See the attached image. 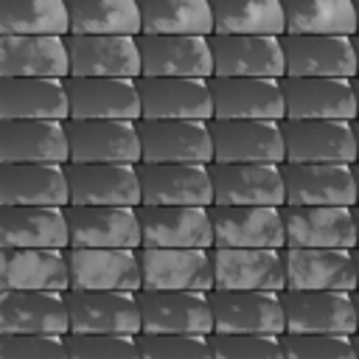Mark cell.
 <instances>
[{
  "mask_svg": "<svg viewBox=\"0 0 359 359\" xmlns=\"http://www.w3.org/2000/svg\"><path fill=\"white\" fill-rule=\"evenodd\" d=\"M213 34H286L283 0H210Z\"/></svg>",
  "mask_w": 359,
  "mask_h": 359,
  "instance_id": "cell-36",
  "label": "cell"
},
{
  "mask_svg": "<svg viewBox=\"0 0 359 359\" xmlns=\"http://www.w3.org/2000/svg\"><path fill=\"white\" fill-rule=\"evenodd\" d=\"M353 171H356V194H359V160L353 163ZM356 205H359V202H356Z\"/></svg>",
  "mask_w": 359,
  "mask_h": 359,
  "instance_id": "cell-49",
  "label": "cell"
},
{
  "mask_svg": "<svg viewBox=\"0 0 359 359\" xmlns=\"http://www.w3.org/2000/svg\"><path fill=\"white\" fill-rule=\"evenodd\" d=\"M3 205H70L67 163H3Z\"/></svg>",
  "mask_w": 359,
  "mask_h": 359,
  "instance_id": "cell-34",
  "label": "cell"
},
{
  "mask_svg": "<svg viewBox=\"0 0 359 359\" xmlns=\"http://www.w3.org/2000/svg\"><path fill=\"white\" fill-rule=\"evenodd\" d=\"M353 342H356V359H359V331L353 334Z\"/></svg>",
  "mask_w": 359,
  "mask_h": 359,
  "instance_id": "cell-51",
  "label": "cell"
},
{
  "mask_svg": "<svg viewBox=\"0 0 359 359\" xmlns=\"http://www.w3.org/2000/svg\"><path fill=\"white\" fill-rule=\"evenodd\" d=\"M213 331L219 334H286L280 292L210 289Z\"/></svg>",
  "mask_w": 359,
  "mask_h": 359,
  "instance_id": "cell-4",
  "label": "cell"
},
{
  "mask_svg": "<svg viewBox=\"0 0 359 359\" xmlns=\"http://www.w3.org/2000/svg\"><path fill=\"white\" fill-rule=\"evenodd\" d=\"M0 34H70L67 0H0Z\"/></svg>",
  "mask_w": 359,
  "mask_h": 359,
  "instance_id": "cell-40",
  "label": "cell"
},
{
  "mask_svg": "<svg viewBox=\"0 0 359 359\" xmlns=\"http://www.w3.org/2000/svg\"><path fill=\"white\" fill-rule=\"evenodd\" d=\"M3 163H70V135L62 118H0Z\"/></svg>",
  "mask_w": 359,
  "mask_h": 359,
  "instance_id": "cell-10",
  "label": "cell"
},
{
  "mask_svg": "<svg viewBox=\"0 0 359 359\" xmlns=\"http://www.w3.org/2000/svg\"><path fill=\"white\" fill-rule=\"evenodd\" d=\"M3 247H70L67 205H3Z\"/></svg>",
  "mask_w": 359,
  "mask_h": 359,
  "instance_id": "cell-35",
  "label": "cell"
},
{
  "mask_svg": "<svg viewBox=\"0 0 359 359\" xmlns=\"http://www.w3.org/2000/svg\"><path fill=\"white\" fill-rule=\"evenodd\" d=\"M353 303H356V331H359V289L353 292Z\"/></svg>",
  "mask_w": 359,
  "mask_h": 359,
  "instance_id": "cell-48",
  "label": "cell"
},
{
  "mask_svg": "<svg viewBox=\"0 0 359 359\" xmlns=\"http://www.w3.org/2000/svg\"><path fill=\"white\" fill-rule=\"evenodd\" d=\"M216 163H283V121L275 118H210Z\"/></svg>",
  "mask_w": 359,
  "mask_h": 359,
  "instance_id": "cell-1",
  "label": "cell"
},
{
  "mask_svg": "<svg viewBox=\"0 0 359 359\" xmlns=\"http://www.w3.org/2000/svg\"><path fill=\"white\" fill-rule=\"evenodd\" d=\"M286 34H356L353 0H283Z\"/></svg>",
  "mask_w": 359,
  "mask_h": 359,
  "instance_id": "cell-39",
  "label": "cell"
},
{
  "mask_svg": "<svg viewBox=\"0 0 359 359\" xmlns=\"http://www.w3.org/2000/svg\"><path fill=\"white\" fill-rule=\"evenodd\" d=\"M286 205H356L353 163H283Z\"/></svg>",
  "mask_w": 359,
  "mask_h": 359,
  "instance_id": "cell-24",
  "label": "cell"
},
{
  "mask_svg": "<svg viewBox=\"0 0 359 359\" xmlns=\"http://www.w3.org/2000/svg\"><path fill=\"white\" fill-rule=\"evenodd\" d=\"M146 163H213V135L205 118H140Z\"/></svg>",
  "mask_w": 359,
  "mask_h": 359,
  "instance_id": "cell-2",
  "label": "cell"
},
{
  "mask_svg": "<svg viewBox=\"0 0 359 359\" xmlns=\"http://www.w3.org/2000/svg\"><path fill=\"white\" fill-rule=\"evenodd\" d=\"M140 205H213L210 163H137Z\"/></svg>",
  "mask_w": 359,
  "mask_h": 359,
  "instance_id": "cell-14",
  "label": "cell"
},
{
  "mask_svg": "<svg viewBox=\"0 0 359 359\" xmlns=\"http://www.w3.org/2000/svg\"><path fill=\"white\" fill-rule=\"evenodd\" d=\"M353 90H356V118H359V76H353Z\"/></svg>",
  "mask_w": 359,
  "mask_h": 359,
  "instance_id": "cell-46",
  "label": "cell"
},
{
  "mask_svg": "<svg viewBox=\"0 0 359 359\" xmlns=\"http://www.w3.org/2000/svg\"><path fill=\"white\" fill-rule=\"evenodd\" d=\"M216 247H286L283 205H210Z\"/></svg>",
  "mask_w": 359,
  "mask_h": 359,
  "instance_id": "cell-12",
  "label": "cell"
},
{
  "mask_svg": "<svg viewBox=\"0 0 359 359\" xmlns=\"http://www.w3.org/2000/svg\"><path fill=\"white\" fill-rule=\"evenodd\" d=\"M140 118H213L210 79L202 76H140Z\"/></svg>",
  "mask_w": 359,
  "mask_h": 359,
  "instance_id": "cell-28",
  "label": "cell"
},
{
  "mask_svg": "<svg viewBox=\"0 0 359 359\" xmlns=\"http://www.w3.org/2000/svg\"><path fill=\"white\" fill-rule=\"evenodd\" d=\"M73 34H143L137 0H67Z\"/></svg>",
  "mask_w": 359,
  "mask_h": 359,
  "instance_id": "cell-37",
  "label": "cell"
},
{
  "mask_svg": "<svg viewBox=\"0 0 359 359\" xmlns=\"http://www.w3.org/2000/svg\"><path fill=\"white\" fill-rule=\"evenodd\" d=\"M0 359H70L67 334H3Z\"/></svg>",
  "mask_w": 359,
  "mask_h": 359,
  "instance_id": "cell-45",
  "label": "cell"
},
{
  "mask_svg": "<svg viewBox=\"0 0 359 359\" xmlns=\"http://www.w3.org/2000/svg\"><path fill=\"white\" fill-rule=\"evenodd\" d=\"M356 236H359V205H356Z\"/></svg>",
  "mask_w": 359,
  "mask_h": 359,
  "instance_id": "cell-53",
  "label": "cell"
},
{
  "mask_svg": "<svg viewBox=\"0 0 359 359\" xmlns=\"http://www.w3.org/2000/svg\"><path fill=\"white\" fill-rule=\"evenodd\" d=\"M146 34H213L210 0H137Z\"/></svg>",
  "mask_w": 359,
  "mask_h": 359,
  "instance_id": "cell-38",
  "label": "cell"
},
{
  "mask_svg": "<svg viewBox=\"0 0 359 359\" xmlns=\"http://www.w3.org/2000/svg\"><path fill=\"white\" fill-rule=\"evenodd\" d=\"M286 359H356L353 334H283Z\"/></svg>",
  "mask_w": 359,
  "mask_h": 359,
  "instance_id": "cell-43",
  "label": "cell"
},
{
  "mask_svg": "<svg viewBox=\"0 0 359 359\" xmlns=\"http://www.w3.org/2000/svg\"><path fill=\"white\" fill-rule=\"evenodd\" d=\"M70 160L76 163H140V132L132 118H67Z\"/></svg>",
  "mask_w": 359,
  "mask_h": 359,
  "instance_id": "cell-6",
  "label": "cell"
},
{
  "mask_svg": "<svg viewBox=\"0 0 359 359\" xmlns=\"http://www.w3.org/2000/svg\"><path fill=\"white\" fill-rule=\"evenodd\" d=\"M286 76H356L351 34H280Z\"/></svg>",
  "mask_w": 359,
  "mask_h": 359,
  "instance_id": "cell-25",
  "label": "cell"
},
{
  "mask_svg": "<svg viewBox=\"0 0 359 359\" xmlns=\"http://www.w3.org/2000/svg\"><path fill=\"white\" fill-rule=\"evenodd\" d=\"M70 359H140L135 334H67Z\"/></svg>",
  "mask_w": 359,
  "mask_h": 359,
  "instance_id": "cell-44",
  "label": "cell"
},
{
  "mask_svg": "<svg viewBox=\"0 0 359 359\" xmlns=\"http://www.w3.org/2000/svg\"><path fill=\"white\" fill-rule=\"evenodd\" d=\"M70 76H143L135 34H67Z\"/></svg>",
  "mask_w": 359,
  "mask_h": 359,
  "instance_id": "cell-18",
  "label": "cell"
},
{
  "mask_svg": "<svg viewBox=\"0 0 359 359\" xmlns=\"http://www.w3.org/2000/svg\"><path fill=\"white\" fill-rule=\"evenodd\" d=\"M213 255V289H286L283 247H210Z\"/></svg>",
  "mask_w": 359,
  "mask_h": 359,
  "instance_id": "cell-9",
  "label": "cell"
},
{
  "mask_svg": "<svg viewBox=\"0 0 359 359\" xmlns=\"http://www.w3.org/2000/svg\"><path fill=\"white\" fill-rule=\"evenodd\" d=\"M283 334H210L213 359H286Z\"/></svg>",
  "mask_w": 359,
  "mask_h": 359,
  "instance_id": "cell-42",
  "label": "cell"
},
{
  "mask_svg": "<svg viewBox=\"0 0 359 359\" xmlns=\"http://www.w3.org/2000/svg\"><path fill=\"white\" fill-rule=\"evenodd\" d=\"M353 45H356V76H359V34H353Z\"/></svg>",
  "mask_w": 359,
  "mask_h": 359,
  "instance_id": "cell-47",
  "label": "cell"
},
{
  "mask_svg": "<svg viewBox=\"0 0 359 359\" xmlns=\"http://www.w3.org/2000/svg\"><path fill=\"white\" fill-rule=\"evenodd\" d=\"M286 289L356 292V247H283Z\"/></svg>",
  "mask_w": 359,
  "mask_h": 359,
  "instance_id": "cell-17",
  "label": "cell"
},
{
  "mask_svg": "<svg viewBox=\"0 0 359 359\" xmlns=\"http://www.w3.org/2000/svg\"><path fill=\"white\" fill-rule=\"evenodd\" d=\"M213 118H286L280 79L275 76H210Z\"/></svg>",
  "mask_w": 359,
  "mask_h": 359,
  "instance_id": "cell-22",
  "label": "cell"
},
{
  "mask_svg": "<svg viewBox=\"0 0 359 359\" xmlns=\"http://www.w3.org/2000/svg\"><path fill=\"white\" fill-rule=\"evenodd\" d=\"M356 3V34H359V0H353Z\"/></svg>",
  "mask_w": 359,
  "mask_h": 359,
  "instance_id": "cell-52",
  "label": "cell"
},
{
  "mask_svg": "<svg viewBox=\"0 0 359 359\" xmlns=\"http://www.w3.org/2000/svg\"><path fill=\"white\" fill-rule=\"evenodd\" d=\"M286 247H359L356 205H283Z\"/></svg>",
  "mask_w": 359,
  "mask_h": 359,
  "instance_id": "cell-20",
  "label": "cell"
},
{
  "mask_svg": "<svg viewBox=\"0 0 359 359\" xmlns=\"http://www.w3.org/2000/svg\"><path fill=\"white\" fill-rule=\"evenodd\" d=\"M0 76H70L65 34H3Z\"/></svg>",
  "mask_w": 359,
  "mask_h": 359,
  "instance_id": "cell-31",
  "label": "cell"
},
{
  "mask_svg": "<svg viewBox=\"0 0 359 359\" xmlns=\"http://www.w3.org/2000/svg\"><path fill=\"white\" fill-rule=\"evenodd\" d=\"M70 331L81 334H140L143 317L137 292L126 289H70Z\"/></svg>",
  "mask_w": 359,
  "mask_h": 359,
  "instance_id": "cell-8",
  "label": "cell"
},
{
  "mask_svg": "<svg viewBox=\"0 0 359 359\" xmlns=\"http://www.w3.org/2000/svg\"><path fill=\"white\" fill-rule=\"evenodd\" d=\"M140 359H213L210 334H137Z\"/></svg>",
  "mask_w": 359,
  "mask_h": 359,
  "instance_id": "cell-41",
  "label": "cell"
},
{
  "mask_svg": "<svg viewBox=\"0 0 359 359\" xmlns=\"http://www.w3.org/2000/svg\"><path fill=\"white\" fill-rule=\"evenodd\" d=\"M140 247H213L208 205H137Z\"/></svg>",
  "mask_w": 359,
  "mask_h": 359,
  "instance_id": "cell-27",
  "label": "cell"
},
{
  "mask_svg": "<svg viewBox=\"0 0 359 359\" xmlns=\"http://www.w3.org/2000/svg\"><path fill=\"white\" fill-rule=\"evenodd\" d=\"M213 76H286L280 34H210Z\"/></svg>",
  "mask_w": 359,
  "mask_h": 359,
  "instance_id": "cell-19",
  "label": "cell"
},
{
  "mask_svg": "<svg viewBox=\"0 0 359 359\" xmlns=\"http://www.w3.org/2000/svg\"><path fill=\"white\" fill-rule=\"evenodd\" d=\"M289 334H356L353 292L345 289H283Z\"/></svg>",
  "mask_w": 359,
  "mask_h": 359,
  "instance_id": "cell-5",
  "label": "cell"
},
{
  "mask_svg": "<svg viewBox=\"0 0 359 359\" xmlns=\"http://www.w3.org/2000/svg\"><path fill=\"white\" fill-rule=\"evenodd\" d=\"M70 247H3L0 289L70 292Z\"/></svg>",
  "mask_w": 359,
  "mask_h": 359,
  "instance_id": "cell-32",
  "label": "cell"
},
{
  "mask_svg": "<svg viewBox=\"0 0 359 359\" xmlns=\"http://www.w3.org/2000/svg\"><path fill=\"white\" fill-rule=\"evenodd\" d=\"M353 129H356V151H359V118L353 121Z\"/></svg>",
  "mask_w": 359,
  "mask_h": 359,
  "instance_id": "cell-50",
  "label": "cell"
},
{
  "mask_svg": "<svg viewBox=\"0 0 359 359\" xmlns=\"http://www.w3.org/2000/svg\"><path fill=\"white\" fill-rule=\"evenodd\" d=\"M70 202L76 205H140L137 163H67Z\"/></svg>",
  "mask_w": 359,
  "mask_h": 359,
  "instance_id": "cell-29",
  "label": "cell"
},
{
  "mask_svg": "<svg viewBox=\"0 0 359 359\" xmlns=\"http://www.w3.org/2000/svg\"><path fill=\"white\" fill-rule=\"evenodd\" d=\"M143 331L151 334H213L210 292L196 289H140Z\"/></svg>",
  "mask_w": 359,
  "mask_h": 359,
  "instance_id": "cell-7",
  "label": "cell"
},
{
  "mask_svg": "<svg viewBox=\"0 0 359 359\" xmlns=\"http://www.w3.org/2000/svg\"><path fill=\"white\" fill-rule=\"evenodd\" d=\"M143 289H196L210 292L213 255L210 247H140Z\"/></svg>",
  "mask_w": 359,
  "mask_h": 359,
  "instance_id": "cell-11",
  "label": "cell"
},
{
  "mask_svg": "<svg viewBox=\"0 0 359 359\" xmlns=\"http://www.w3.org/2000/svg\"><path fill=\"white\" fill-rule=\"evenodd\" d=\"M0 118H70L67 79L0 76Z\"/></svg>",
  "mask_w": 359,
  "mask_h": 359,
  "instance_id": "cell-33",
  "label": "cell"
},
{
  "mask_svg": "<svg viewBox=\"0 0 359 359\" xmlns=\"http://www.w3.org/2000/svg\"><path fill=\"white\" fill-rule=\"evenodd\" d=\"M289 163H356V129L348 118H283ZM283 160V163H286Z\"/></svg>",
  "mask_w": 359,
  "mask_h": 359,
  "instance_id": "cell-3",
  "label": "cell"
},
{
  "mask_svg": "<svg viewBox=\"0 0 359 359\" xmlns=\"http://www.w3.org/2000/svg\"><path fill=\"white\" fill-rule=\"evenodd\" d=\"M356 278H359V247H356Z\"/></svg>",
  "mask_w": 359,
  "mask_h": 359,
  "instance_id": "cell-54",
  "label": "cell"
},
{
  "mask_svg": "<svg viewBox=\"0 0 359 359\" xmlns=\"http://www.w3.org/2000/svg\"><path fill=\"white\" fill-rule=\"evenodd\" d=\"M140 247H70V289H143Z\"/></svg>",
  "mask_w": 359,
  "mask_h": 359,
  "instance_id": "cell-16",
  "label": "cell"
},
{
  "mask_svg": "<svg viewBox=\"0 0 359 359\" xmlns=\"http://www.w3.org/2000/svg\"><path fill=\"white\" fill-rule=\"evenodd\" d=\"M143 76H213V48L205 34H137Z\"/></svg>",
  "mask_w": 359,
  "mask_h": 359,
  "instance_id": "cell-21",
  "label": "cell"
},
{
  "mask_svg": "<svg viewBox=\"0 0 359 359\" xmlns=\"http://www.w3.org/2000/svg\"><path fill=\"white\" fill-rule=\"evenodd\" d=\"M70 118H132L140 121L143 104L137 79L129 76H67Z\"/></svg>",
  "mask_w": 359,
  "mask_h": 359,
  "instance_id": "cell-30",
  "label": "cell"
},
{
  "mask_svg": "<svg viewBox=\"0 0 359 359\" xmlns=\"http://www.w3.org/2000/svg\"><path fill=\"white\" fill-rule=\"evenodd\" d=\"M70 247H140L137 205H67Z\"/></svg>",
  "mask_w": 359,
  "mask_h": 359,
  "instance_id": "cell-26",
  "label": "cell"
},
{
  "mask_svg": "<svg viewBox=\"0 0 359 359\" xmlns=\"http://www.w3.org/2000/svg\"><path fill=\"white\" fill-rule=\"evenodd\" d=\"M286 118L356 121V90L348 76H280Z\"/></svg>",
  "mask_w": 359,
  "mask_h": 359,
  "instance_id": "cell-23",
  "label": "cell"
},
{
  "mask_svg": "<svg viewBox=\"0 0 359 359\" xmlns=\"http://www.w3.org/2000/svg\"><path fill=\"white\" fill-rule=\"evenodd\" d=\"M213 205H286L283 163H210Z\"/></svg>",
  "mask_w": 359,
  "mask_h": 359,
  "instance_id": "cell-15",
  "label": "cell"
},
{
  "mask_svg": "<svg viewBox=\"0 0 359 359\" xmlns=\"http://www.w3.org/2000/svg\"><path fill=\"white\" fill-rule=\"evenodd\" d=\"M0 334H70L67 292L3 289Z\"/></svg>",
  "mask_w": 359,
  "mask_h": 359,
  "instance_id": "cell-13",
  "label": "cell"
}]
</instances>
